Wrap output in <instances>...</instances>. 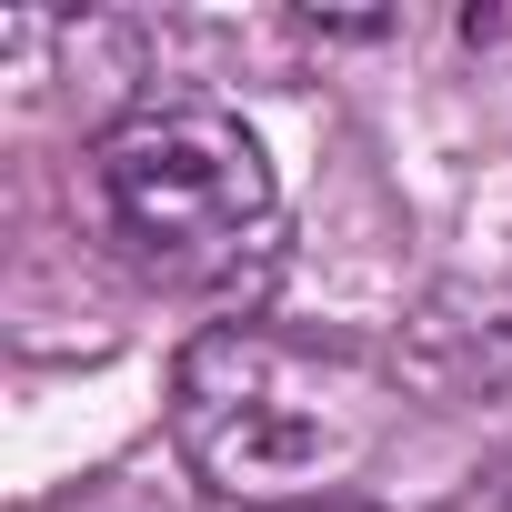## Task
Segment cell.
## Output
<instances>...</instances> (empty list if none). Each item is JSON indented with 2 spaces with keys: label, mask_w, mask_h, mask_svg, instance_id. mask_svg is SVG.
Instances as JSON below:
<instances>
[{
  "label": "cell",
  "mask_w": 512,
  "mask_h": 512,
  "mask_svg": "<svg viewBox=\"0 0 512 512\" xmlns=\"http://www.w3.org/2000/svg\"><path fill=\"white\" fill-rule=\"evenodd\" d=\"M382 432H392V382L272 322H211L171 362V452L211 502L241 512L342 502V482L382 452Z\"/></svg>",
  "instance_id": "1"
},
{
  "label": "cell",
  "mask_w": 512,
  "mask_h": 512,
  "mask_svg": "<svg viewBox=\"0 0 512 512\" xmlns=\"http://www.w3.org/2000/svg\"><path fill=\"white\" fill-rule=\"evenodd\" d=\"M91 191L111 241L161 282H211L282 221L272 151L221 101H141L91 141Z\"/></svg>",
  "instance_id": "2"
},
{
  "label": "cell",
  "mask_w": 512,
  "mask_h": 512,
  "mask_svg": "<svg viewBox=\"0 0 512 512\" xmlns=\"http://www.w3.org/2000/svg\"><path fill=\"white\" fill-rule=\"evenodd\" d=\"M462 51H482V61H512V11H462Z\"/></svg>",
  "instance_id": "3"
},
{
  "label": "cell",
  "mask_w": 512,
  "mask_h": 512,
  "mask_svg": "<svg viewBox=\"0 0 512 512\" xmlns=\"http://www.w3.org/2000/svg\"><path fill=\"white\" fill-rule=\"evenodd\" d=\"M302 512H382V502H362V492H342V502H302Z\"/></svg>",
  "instance_id": "4"
}]
</instances>
